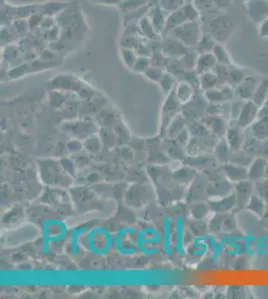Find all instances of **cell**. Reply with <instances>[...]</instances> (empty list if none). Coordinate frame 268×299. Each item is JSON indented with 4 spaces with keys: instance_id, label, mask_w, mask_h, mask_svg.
<instances>
[{
    "instance_id": "cell-1",
    "label": "cell",
    "mask_w": 268,
    "mask_h": 299,
    "mask_svg": "<svg viewBox=\"0 0 268 299\" xmlns=\"http://www.w3.org/2000/svg\"><path fill=\"white\" fill-rule=\"evenodd\" d=\"M87 249L96 255H105L113 246V236L103 227L90 230L85 238Z\"/></svg>"
},
{
    "instance_id": "cell-2",
    "label": "cell",
    "mask_w": 268,
    "mask_h": 299,
    "mask_svg": "<svg viewBox=\"0 0 268 299\" xmlns=\"http://www.w3.org/2000/svg\"><path fill=\"white\" fill-rule=\"evenodd\" d=\"M41 233L42 250L44 253H48L50 244L63 241L66 238L67 227L59 219H44L41 222Z\"/></svg>"
},
{
    "instance_id": "cell-3",
    "label": "cell",
    "mask_w": 268,
    "mask_h": 299,
    "mask_svg": "<svg viewBox=\"0 0 268 299\" xmlns=\"http://www.w3.org/2000/svg\"><path fill=\"white\" fill-rule=\"evenodd\" d=\"M161 235L154 228H144L137 233L136 246L137 250L148 256L159 253L161 247Z\"/></svg>"
},
{
    "instance_id": "cell-4",
    "label": "cell",
    "mask_w": 268,
    "mask_h": 299,
    "mask_svg": "<svg viewBox=\"0 0 268 299\" xmlns=\"http://www.w3.org/2000/svg\"><path fill=\"white\" fill-rule=\"evenodd\" d=\"M137 232L133 228L125 227L118 230L113 237V246L116 251L123 256L133 255L137 251Z\"/></svg>"
},
{
    "instance_id": "cell-5",
    "label": "cell",
    "mask_w": 268,
    "mask_h": 299,
    "mask_svg": "<svg viewBox=\"0 0 268 299\" xmlns=\"http://www.w3.org/2000/svg\"><path fill=\"white\" fill-rule=\"evenodd\" d=\"M198 17L199 13L197 9L194 7V5H192L191 3H185L181 8L170 13L169 16H167L166 26L163 35H167L169 32H172L176 27L185 22L197 20Z\"/></svg>"
},
{
    "instance_id": "cell-6",
    "label": "cell",
    "mask_w": 268,
    "mask_h": 299,
    "mask_svg": "<svg viewBox=\"0 0 268 299\" xmlns=\"http://www.w3.org/2000/svg\"><path fill=\"white\" fill-rule=\"evenodd\" d=\"M172 32L174 37L180 40L187 47L197 45L202 37L200 26L197 20L185 22L176 27Z\"/></svg>"
},
{
    "instance_id": "cell-7",
    "label": "cell",
    "mask_w": 268,
    "mask_h": 299,
    "mask_svg": "<svg viewBox=\"0 0 268 299\" xmlns=\"http://www.w3.org/2000/svg\"><path fill=\"white\" fill-rule=\"evenodd\" d=\"M259 106L256 105L252 100L245 101L242 110L237 118V126L239 128H246L251 126L258 117Z\"/></svg>"
},
{
    "instance_id": "cell-8",
    "label": "cell",
    "mask_w": 268,
    "mask_h": 299,
    "mask_svg": "<svg viewBox=\"0 0 268 299\" xmlns=\"http://www.w3.org/2000/svg\"><path fill=\"white\" fill-rule=\"evenodd\" d=\"M187 48L185 44L175 37H167L161 42V52L166 57L181 58L188 52Z\"/></svg>"
},
{
    "instance_id": "cell-9",
    "label": "cell",
    "mask_w": 268,
    "mask_h": 299,
    "mask_svg": "<svg viewBox=\"0 0 268 299\" xmlns=\"http://www.w3.org/2000/svg\"><path fill=\"white\" fill-rule=\"evenodd\" d=\"M246 7L249 16L257 23H262L268 18V1L266 0H248Z\"/></svg>"
},
{
    "instance_id": "cell-10",
    "label": "cell",
    "mask_w": 268,
    "mask_h": 299,
    "mask_svg": "<svg viewBox=\"0 0 268 299\" xmlns=\"http://www.w3.org/2000/svg\"><path fill=\"white\" fill-rule=\"evenodd\" d=\"M252 190V185H250L247 180L236 183L234 195L236 198V204L239 207H246L249 199L253 196Z\"/></svg>"
},
{
    "instance_id": "cell-11",
    "label": "cell",
    "mask_w": 268,
    "mask_h": 299,
    "mask_svg": "<svg viewBox=\"0 0 268 299\" xmlns=\"http://www.w3.org/2000/svg\"><path fill=\"white\" fill-rule=\"evenodd\" d=\"M257 86H258V83L254 78L247 77V78H244L240 84H238L235 93L240 99L244 101L251 100L257 89Z\"/></svg>"
},
{
    "instance_id": "cell-12",
    "label": "cell",
    "mask_w": 268,
    "mask_h": 299,
    "mask_svg": "<svg viewBox=\"0 0 268 299\" xmlns=\"http://www.w3.org/2000/svg\"><path fill=\"white\" fill-rule=\"evenodd\" d=\"M268 163L262 158L255 159L248 168V179L253 181L263 180L266 176Z\"/></svg>"
},
{
    "instance_id": "cell-13",
    "label": "cell",
    "mask_w": 268,
    "mask_h": 299,
    "mask_svg": "<svg viewBox=\"0 0 268 299\" xmlns=\"http://www.w3.org/2000/svg\"><path fill=\"white\" fill-rule=\"evenodd\" d=\"M162 249L166 255H172V232H171V218L170 216L166 215L163 218V226H162Z\"/></svg>"
},
{
    "instance_id": "cell-14",
    "label": "cell",
    "mask_w": 268,
    "mask_h": 299,
    "mask_svg": "<svg viewBox=\"0 0 268 299\" xmlns=\"http://www.w3.org/2000/svg\"><path fill=\"white\" fill-rule=\"evenodd\" d=\"M217 63H218V61H217L213 52L202 53L198 57L197 64H196V67H195V71L199 75L204 74V73L209 72L212 69H215Z\"/></svg>"
},
{
    "instance_id": "cell-15",
    "label": "cell",
    "mask_w": 268,
    "mask_h": 299,
    "mask_svg": "<svg viewBox=\"0 0 268 299\" xmlns=\"http://www.w3.org/2000/svg\"><path fill=\"white\" fill-rule=\"evenodd\" d=\"M223 170L227 178L232 182L239 183L241 181H245L248 179V169L244 167L228 164L224 166Z\"/></svg>"
},
{
    "instance_id": "cell-16",
    "label": "cell",
    "mask_w": 268,
    "mask_h": 299,
    "mask_svg": "<svg viewBox=\"0 0 268 299\" xmlns=\"http://www.w3.org/2000/svg\"><path fill=\"white\" fill-rule=\"evenodd\" d=\"M138 29L139 32L141 33V35L145 38H147L148 40H152V41H157L160 40L161 35L157 33V31L155 30L154 26L151 23V20L148 16H144L143 18H141L138 22Z\"/></svg>"
},
{
    "instance_id": "cell-17",
    "label": "cell",
    "mask_w": 268,
    "mask_h": 299,
    "mask_svg": "<svg viewBox=\"0 0 268 299\" xmlns=\"http://www.w3.org/2000/svg\"><path fill=\"white\" fill-rule=\"evenodd\" d=\"M234 91L230 89V87H225L224 89H210L206 90L205 97L212 103H222L228 100L233 99Z\"/></svg>"
},
{
    "instance_id": "cell-18",
    "label": "cell",
    "mask_w": 268,
    "mask_h": 299,
    "mask_svg": "<svg viewBox=\"0 0 268 299\" xmlns=\"http://www.w3.org/2000/svg\"><path fill=\"white\" fill-rule=\"evenodd\" d=\"M151 23L154 26L155 30L157 31L158 34H160L161 36L164 33L165 30V26H166V20L167 17L164 15V11L161 9L160 7H155L152 9L151 11Z\"/></svg>"
},
{
    "instance_id": "cell-19",
    "label": "cell",
    "mask_w": 268,
    "mask_h": 299,
    "mask_svg": "<svg viewBox=\"0 0 268 299\" xmlns=\"http://www.w3.org/2000/svg\"><path fill=\"white\" fill-rule=\"evenodd\" d=\"M174 241H175V251L178 255H183L185 253L183 249V226L182 218L176 217L175 219V230H174Z\"/></svg>"
},
{
    "instance_id": "cell-20",
    "label": "cell",
    "mask_w": 268,
    "mask_h": 299,
    "mask_svg": "<svg viewBox=\"0 0 268 299\" xmlns=\"http://www.w3.org/2000/svg\"><path fill=\"white\" fill-rule=\"evenodd\" d=\"M227 143L229 148L233 151H238L243 144V136L239 127L231 128L227 132Z\"/></svg>"
},
{
    "instance_id": "cell-21",
    "label": "cell",
    "mask_w": 268,
    "mask_h": 299,
    "mask_svg": "<svg viewBox=\"0 0 268 299\" xmlns=\"http://www.w3.org/2000/svg\"><path fill=\"white\" fill-rule=\"evenodd\" d=\"M251 132L252 135L259 140L268 139V120L257 119L251 125Z\"/></svg>"
},
{
    "instance_id": "cell-22",
    "label": "cell",
    "mask_w": 268,
    "mask_h": 299,
    "mask_svg": "<svg viewBox=\"0 0 268 299\" xmlns=\"http://www.w3.org/2000/svg\"><path fill=\"white\" fill-rule=\"evenodd\" d=\"M246 207L252 213L258 216H262L265 211V200L260 198L258 195H253L249 199Z\"/></svg>"
},
{
    "instance_id": "cell-23",
    "label": "cell",
    "mask_w": 268,
    "mask_h": 299,
    "mask_svg": "<svg viewBox=\"0 0 268 299\" xmlns=\"http://www.w3.org/2000/svg\"><path fill=\"white\" fill-rule=\"evenodd\" d=\"M207 251V246L205 244V238L199 237L193 240L192 245L187 249V252L192 256H202Z\"/></svg>"
},
{
    "instance_id": "cell-24",
    "label": "cell",
    "mask_w": 268,
    "mask_h": 299,
    "mask_svg": "<svg viewBox=\"0 0 268 299\" xmlns=\"http://www.w3.org/2000/svg\"><path fill=\"white\" fill-rule=\"evenodd\" d=\"M88 233V228L87 227H79L75 228L71 231V236H70V249H71V254L76 255L78 253V244H79V239L82 235Z\"/></svg>"
},
{
    "instance_id": "cell-25",
    "label": "cell",
    "mask_w": 268,
    "mask_h": 299,
    "mask_svg": "<svg viewBox=\"0 0 268 299\" xmlns=\"http://www.w3.org/2000/svg\"><path fill=\"white\" fill-rule=\"evenodd\" d=\"M268 96V80L260 82L257 86V89L252 97V101L259 107L263 106Z\"/></svg>"
},
{
    "instance_id": "cell-26",
    "label": "cell",
    "mask_w": 268,
    "mask_h": 299,
    "mask_svg": "<svg viewBox=\"0 0 268 299\" xmlns=\"http://www.w3.org/2000/svg\"><path fill=\"white\" fill-rule=\"evenodd\" d=\"M177 100L181 103L188 102L193 96V90L191 86L186 82H180L177 85V92H176Z\"/></svg>"
},
{
    "instance_id": "cell-27",
    "label": "cell",
    "mask_w": 268,
    "mask_h": 299,
    "mask_svg": "<svg viewBox=\"0 0 268 299\" xmlns=\"http://www.w3.org/2000/svg\"><path fill=\"white\" fill-rule=\"evenodd\" d=\"M217 82H218V76L212 71H209V72H206V73L200 75L201 87L205 90H210V89L216 88Z\"/></svg>"
},
{
    "instance_id": "cell-28",
    "label": "cell",
    "mask_w": 268,
    "mask_h": 299,
    "mask_svg": "<svg viewBox=\"0 0 268 299\" xmlns=\"http://www.w3.org/2000/svg\"><path fill=\"white\" fill-rule=\"evenodd\" d=\"M147 4V0H123L119 5L122 12H131Z\"/></svg>"
},
{
    "instance_id": "cell-29",
    "label": "cell",
    "mask_w": 268,
    "mask_h": 299,
    "mask_svg": "<svg viewBox=\"0 0 268 299\" xmlns=\"http://www.w3.org/2000/svg\"><path fill=\"white\" fill-rule=\"evenodd\" d=\"M185 4L184 0H159V7L163 11L172 13Z\"/></svg>"
},
{
    "instance_id": "cell-30",
    "label": "cell",
    "mask_w": 268,
    "mask_h": 299,
    "mask_svg": "<svg viewBox=\"0 0 268 299\" xmlns=\"http://www.w3.org/2000/svg\"><path fill=\"white\" fill-rule=\"evenodd\" d=\"M235 204H236V198H235V195L233 194L225 199L219 200L217 203H215L213 207L217 211L222 212V211H227V210L231 209Z\"/></svg>"
},
{
    "instance_id": "cell-31",
    "label": "cell",
    "mask_w": 268,
    "mask_h": 299,
    "mask_svg": "<svg viewBox=\"0 0 268 299\" xmlns=\"http://www.w3.org/2000/svg\"><path fill=\"white\" fill-rule=\"evenodd\" d=\"M121 56H122V59L123 61L125 62V64L132 68L137 57H138V54L136 53V51L134 49H128V48H121Z\"/></svg>"
},
{
    "instance_id": "cell-32",
    "label": "cell",
    "mask_w": 268,
    "mask_h": 299,
    "mask_svg": "<svg viewBox=\"0 0 268 299\" xmlns=\"http://www.w3.org/2000/svg\"><path fill=\"white\" fill-rule=\"evenodd\" d=\"M151 66L150 62V57H143V56H138L132 69L134 71L138 72H145L149 67Z\"/></svg>"
},
{
    "instance_id": "cell-33",
    "label": "cell",
    "mask_w": 268,
    "mask_h": 299,
    "mask_svg": "<svg viewBox=\"0 0 268 299\" xmlns=\"http://www.w3.org/2000/svg\"><path fill=\"white\" fill-rule=\"evenodd\" d=\"M198 47L202 49V53H207V52H211L210 50H213L215 45L213 38L210 35H202L200 41L198 42Z\"/></svg>"
},
{
    "instance_id": "cell-34",
    "label": "cell",
    "mask_w": 268,
    "mask_h": 299,
    "mask_svg": "<svg viewBox=\"0 0 268 299\" xmlns=\"http://www.w3.org/2000/svg\"><path fill=\"white\" fill-rule=\"evenodd\" d=\"M198 54L196 52H187L183 57H181V61L187 66L189 69H194L197 64Z\"/></svg>"
},
{
    "instance_id": "cell-35",
    "label": "cell",
    "mask_w": 268,
    "mask_h": 299,
    "mask_svg": "<svg viewBox=\"0 0 268 299\" xmlns=\"http://www.w3.org/2000/svg\"><path fill=\"white\" fill-rule=\"evenodd\" d=\"M145 75L155 82H160L164 75V71L159 67H152L150 66L146 71Z\"/></svg>"
},
{
    "instance_id": "cell-36",
    "label": "cell",
    "mask_w": 268,
    "mask_h": 299,
    "mask_svg": "<svg viewBox=\"0 0 268 299\" xmlns=\"http://www.w3.org/2000/svg\"><path fill=\"white\" fill-rule=\"evenodd\" d=\"M139 41L138 39L133 36V35H128V36H125L123 38V40L121 41V46L122 48H128V49H136L139 45Z\"/></svg>"
},
{
    "instance_id": "cell-37",
    "label": "cell",
    "mask_w": 268,
    "mask_h": 299,
    "mask_svg": "<svg viewBox=\"0 0 268 299\" xmlns=\"http://www.w3.org/2000/svg\"><path fill=\"white\" fill-rule=\"evenodd\" d=\"M212 52H213V54H215V57H216V59H217L218 62H220L222 64L228 63L229 59H228V56H227L226 51L223 49V47H221L220 45H215Z\"/></svg>"
},
{
    "instance_id": "cell-38",
    "label": "cell",
    "mask_w": 268,
    "mask_h": 299,
    "mask_svg": "<svg viewBox=\"0 0 268 299\" xmlns=\"http://www.w3.org/2000/svg\"><path fill=\"white\" fill-rule=\"evenodd\" d=\"M160 83L161 85H162V87H163V89H164V91L167 93V92H169V91L171 90V88H172V86H173L174 78H173L170 74H168V73H164L163 78H162Z\"/></svg>"
},
{
    "instance_id": "cell-39",
    "label": "cell",
    "mask_w": 268,
    "mask_h": 299,
    "mask_svg": "<svg viewBox=\"0 0 268 299\" xmlns=\"http://www.w3.org/2000/svg\"><path fill=\"white\" fill-rule=\"evenodd\" d=\"M227 144L228 143L223 140L217 146V151H219V153L217 152V157L221 161H225L227 159V156H228V146H227Z\"/></svg>"
},
{
    "instance_id": "cell-40",
    "label": "cell",
    "mask_w": 268,
    "mask_h": 299,
    "mask_svg": "<svg viewBox=\"0 0 268 299\" xmlns=\"http://www.w3.org/2000/svg\"><path fill=\"white\" fill-rule=\"evenodd\" d=\"M262 180H260L261 182ZM258 187V191H259V197L262 198L264 200L268 199V181L266 182H261L259 183V185H257Z\"/></svg>"
},
{
    "instance_id": "cell-41",
    "label": "cell",
    "mask_w": 268,
    "mask_h": 299,
    "mask_svg": "<svg viewBox=\"0 0 268 299\" xmlns=\"http://www.w3.org/2000/svg\"><path fill=\"white\" fill-rule=\"evenodd\" d=\"M257 119H266L268 120V105H263L259 107Z\"/></svg>"
},
{
    "instance_id": "cell-42",
    "label": "cell",
    "mask_w": 268,
    "mask_h": 299,
    "mask_svg": "<svg viewBox=\"0 0 268 299\" xmlns=\"http://www.w3.org/2000/svg\"><path fill=\"white\" fill-rule=\"evenodd\" d=\"M260 36L262 38L268 37V18H266L260 26Z\"/></svg>"
},
{
    "instance_id": "cell-43",
    "label": "cell",
    "mask_w": 268,
    "mask_h": 299,
    "mask_svg": "<svg viewBox=\"0 0 268 299\" xmlns=\"http://www.w3.org/2000/svg\"><path fill=\"white\" fill-rule=\"evenodd\" d=\"M123 0H100V3L105 5H120Z\"/></svg>"
},
{
    "instance_id": "cell-44",
    "label": "cell",
    "mask_w": 268,
    "mask_h": 299,
    "mask_svg": "<svg viewBox=\"0 0 268 299\" xmlns=\"http://www.w3.org/2000/svg\"><path fill=\"white\" fill-rule=\"evenodd\" d=\"M265 178H266V179H267V181H268V167H267V171H266V176H265Z\"/></svg>"
},
{
    "instance_id": "cell-45",
    "label": "cell",
    "mask_w": 268,
    "mask_h": 299,
    "mask_svg": "<svg viewBox=\"0 0 268 299\" xmlns=\"http://www.w3.org/2000/svg\"><path fill=\"white\" fill-rule=\"evenodd\" d=\"M264 105H268V96L267 98H266V101H265V103H264Z\"/></svg>"
}]
</instances>
